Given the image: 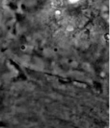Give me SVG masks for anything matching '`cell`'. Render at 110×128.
<instances>
[{"mask_svg":"<svg viewBox=\"0 0 110 128\" xmlns=\"http://www.w3.org/2000/svg\"><path fill=\"white\" fill-rule=\"evenodd\" d=\"M68 0L71 3H76V2H79L80 0Z\"/></svg>","mask_w":110,"mask_h":128,"instance_id":"cell-1","label":"cell"}]
</instances>
